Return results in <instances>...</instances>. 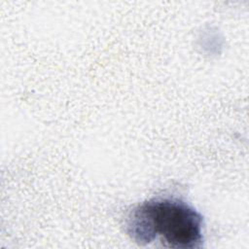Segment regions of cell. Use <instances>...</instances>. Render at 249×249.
I'll list each match as a JSON object with an SVG mask.
<instances>
[{"label": "cell", "mask_w": 249, "mask_h": 249, "mask_svg": "<svg viewBox=\"0 0 249 249\" xmlns=\"http://www.w3.org/2000/svg\"><path fill=\"white\" fill-rule=\"evenodd\" d=\"M203 218L187 202L174 197L151 198L127 216V234L139 244L160 239L167 248H199L203 241Z\"/></svg>", "instance_id": "cell-1"}]
</instances>
